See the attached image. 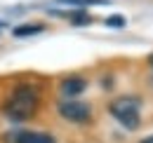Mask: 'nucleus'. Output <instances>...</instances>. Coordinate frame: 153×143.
Instances as JSON below:
<instances>
[{
	"mask_svg": "<svg viewBox=\"0 0 153 143\" xmlns=\"http://www.w3.org/2000/svg\"><path fill=\"white\" fill-rule=\"evenodd\" d=\"M40 108V89L33 85H17L2 101V113L12 122L31 120Z\"/></svg>",
	"mask_w": 153,
	"mask_h": 143,
	"instance_id": "nucleus-1",
	"label": "nucleus"
},
{
	"mask_svg": "<svg viewBox=\"0 0 153 143\" xmlns=\"http://www.w3.org/2000/svg\"><path fill=\"white\" fill-rule=\"evenodd\" d=\"M141 108H144V101H141L139 96L125 94V96H118V99H113V101L108 103V113H111L125 129L137 131L139 125H141Z\"/></svg>",
	"mask_w": 153,
	"mask_h": 143,
	"instance_id": "nucleus-2",
	"label": "nucleus"
},
{
	"mask_svg": "<svg viewBox=\"0 0 153 143\" xmlns=\"http://www.w3.org/2000/svg\"><path fill=\"white\" fill-rule=\"evenodd\" d=\"M59 115L68 122H76V125H85L92 120V106L90 103H82V101H61L57 106Z\"/></svg>",
	"mask_w": 153,
	"mask_h": 143,
	"instance_id": "nucleus-3",
	"label": "nucleus"
},
{
	"mask_svg": "<svg viewBox=\"0 0 153 143\" xmlns=\"http://www.w3.org/2000/svg\"><path fill=\"white\" fill-rule=\"evenodd\" d=\"M5 141H10V143H57L54 136H50L45 131H31V129L12 131V134L5 136Z\"/></svg>",
	"mask_w": 153,
	"mask_h": 143,
	"instance_id": "nucleus-4",
	"label": "nucleus"
},
{
	"mask_svg": "<svg viewBox=\"0 0 153 143\" xmlns=\"http://www.w3.org/2000/svg\"><path fill=\"white\" fill-rule=\"evenodd\" d=\"M59 89H61V94H64L68 101H73V99L80 96L82 91H87V80H85V77H78V75L66 77V80L59 85Z\"/></svg>",
	"mask_w": 153,
	"mask_h": 143,
	"instance_id": "nucleus-5",
	"label": "nucleus"
},
{
	"mask_svg": "<svg viewBox=\"0 0 153 143\" xmlns=\"http://www.w3.org/2000/svg\"><path fill=\"white\" fill-rule=\"evenodd\" d=\"M45 24L42 21H28V24H21V26H14L12 28V35L14 38H31L38 35V33H45Z\"/></svg>",
	"mask_w": 153,
	"mask_h": 143,
	"instance_id": "nucleus-6",
	"label": "nucleus"
},
{
	"mask_svg": "<svg viewBox=\"0 0 153 143\" xmlns=\"http://www.w3.org/2000/svg\"><path fill=\"white\" fill-rule=\"evenodd\" d=\"M59 5H71V7H92V5H108L111 0H57Z\"/></svg>",
	"mask_w": 153,
	"mask_h": 143,
	"instance_id": "nucleus-7",
	"label": "nucleus"
},
{
	"mask_svg": "<svg viewBox=\"0 0 153 143\" xmlns=\"http://www.w3.org/2000/svg\"><path fill=\"white\" fill-rule=\"evenodd\" d=\"M68 21L76 24V26H87V24H92V17L87 12H82V10H76V12L68 14Z\"/></svg>",
	"mask_w": 153,
	"mask_h": 143,
	"instance_id": "nucleus-8",
	"label": "nucleus"
},
{
	"mask_svg": "<svg viewBox=\"0 0 153 143\" xmlns=\"http://www.w3.org/2000/svg\"><path fill=\"white\" fill-rule=\"evenodd\" d=\"M108 28H123L125 26V14H113V17H106L104 21Z\"/></svg>",
	"mask_w": 153,
	"mask_h": 143,
	"instance_id": "nucleus-9",
	"label": "nucleus"
},
{
	"mask_svg": "<svg viewBox=\"0 0 153 143\" xmlns=\"http://www.w3.org/2000/svg\"><path fill=\"white\" fill-rule=\"evenodd\" d=\"M139 143H153V134H151V136H146L144 141H139Z\"/></svg>",
	"mask_w": 153,
	"mask_h": 143,
	"instance_id": "nucleus-10",
	"label": "nucleus"
},
{
	"mask_svg": "<svg viewBox=\"0 0 153 143\" xmlns=\"http://www.w3.org/2000/svg\"><path fill=\"white\" fill-rule=\"evenodd\" d=\"M5 28H7V24H5V21H0V33H2Z\"/></svg>",
	"mask_w": 153,
	"mask_h": 143,
	"instance_id": "nucleus-11",
	"label": "nucleus"
},
{
	"mask_svg": "<svg viewBox=\"0 0 153 143\" xmlns=\"http://www.w3.org/2000/svg\"><path fill=\"white\" fill-rule=\"evenodd\" d=\"M149 66L153 68V52H151V56H149Z\"/></svg>",
	"mask_w": 153,
	"mask_h": 143,
	"instance_id": "nucleus-12",
	"label": "nucleus"
},
{
	"mask_svg": "<svg viewBox=\"0 0 153 143\" xmlns=\"http://www.w3.org/2000/svg\"><path fill=\"white\" fill-rule=\"evenodd\" d=\"M151 85H153V75H151Z\"/></svg>",
	"mask_w": 153,
	"mask_h": 143,
	"instance_id": "nucleus-13",
	"label": "nucleus"
}]
</instances>
